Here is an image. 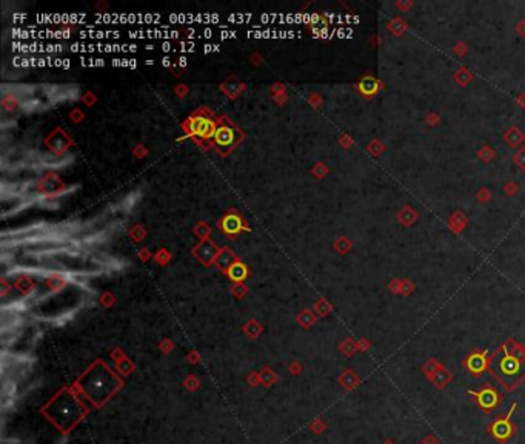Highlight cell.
<instances>
[{"label":"cell","instance_id":"6da1fadb","mask_svg":"<svg viewBox=\"0 0 525 444\" xmlns=\"http://www.w3.org/2000/svg\"><path fill=\"white\" fill-rule=\"evenodd\" d=\"M501 352L502 357L498 361L495 358L488 360V372L499 381L505 392H513L525 381V361L511 353L507 344L501 346Z\"/></svg>","mask_w":525,"mask_h":444},{"label":"cell","instance_id":"7a4b0ae2","mask_svg":"<svg viewBox=\"0 0 525 444\" xmlns=\"http://www.w3.org/2000/svg\"><path fill=\"white\" fill-rule=\"evenodd\" d=\"M517 409V403H513L510 410L505 413V415H499L496 420H493L488 426H487V432L495 438L498 442H507L508 439H511L516 432H517V426L511 421L513 413Z\"/></svg>","mask_w":525,"mask_h":444},{"label":"cell","instance_id":"3957f363","mask_svg":"<svg viewBox=\"0 0 525 444\" xmlns=\"http://www.w3.org/2000/svg\"><path fill=\"white\" fill-rule=\"evenodd\" d=\"M468 395L487 415L495 409H498L504 401V397L498 392V389H495L488 382L482 384L479 390H468Z\"/></svg>","mask_w":525,"mask_h":444},{"label":"cell","instance_id":"277c9868","mask_svg":"<svg viewBox=\"0 0 525 444\" xmlns=\"http://www.w3.org/2000/svg\"><path fill=\"white\" fill-rule=\"evenodd\" d=\"M488 355L484 350H475L464 358L462 366H464L475 378L482 376L488 370Z\"/></svg>","mask_w":525,"mask_h":444},{"label":"cell","instance_id":"5b68a950","mask_svg":"<svg viewBox=\"0 0 525 444\" xmlns=\"http://www.w3.org/2000/svg\"><path fill=\"white\" fill-rule=\"evenodd\" d=\"M453 379H454V375L444 366L433 378L430 379V382L433 384L438 390H444L450 386V382H453Z\"/></svg>","mask_w":525,"mask_h":444},{"label":"cell","instance_id":"8992f818","mask_svg":"<svg viewBox=\"0 0 525 444\" xmlns=\"http://www.w3.org/2000/svg\"><path fill=\"white\" fill-rule=\"evenodd\" d=\"M396 218H397V221H399L400 225L411 227V225L419 219V213L413 209L411 205H404L402 209H400V210L397 212V216H396Z\"/></svg>","mask_w":525,"mask_h":444},{"label":"cell","instance_id":"52a82bcc","mask_svg":"<svg viewBox=\"0 0 525 444\" xmlns=\"http://www.w3.org/2000/svg\"><path fill=\"white\" fill-rule=\"evenodd\" d=\"M504 140L507 142V145L510 146H519L523 140H525V133H522L517 127H510L505 133H504Z\"/></svg>","mask_w":525,"mask_h":444},{"label":"cell","instance_id":"ba28073f","mask_svg":"<svg viewBox=\"0 0 525 444\" xmlns=\"http://www.w3.org/2000/svg\"><path fill=\"white\" fill-rule=\"evenodd\" d=\"M468 224V218L462 213V212H454L451 215V218L448 219V227L454 231V233H460Z\"/></svg>","mask_w":525,"mask_h":444},{"label":"cell","instance_id":"9c48e42d","mask_svg":"<svg viewBox=\"0 0 525 444\" xmlns=\"http://www.w3.org/2000/svg\"><path fill=\"white\" fill-rule=\"evenodd\" d=\"M442 367H444V364H442L441 361H438L436 358H430V360H428V361H427V363L422 366V369H421V370H422V373L427 376V379L430 381V379L433 378V376H435V375H436V373H438V372H439Z\"/></svg>","mask_w":525,"mask_h":444},{"label":"cell","instance_id":"30bf717a","mask_svg":"<svg viewBox=\"0 0 525 444\" xmlns=\"http://www.w3.org/2000/svg\"><path fill=\"white\" fill-rule=\"evenodd\" d=\"M387 28H388L390 33H393V36L400 37V36H402V34L407 31L408 26H407V23H405L402 19H400V17H394V19H391V20L388 22Z\"/></svg>","mask_w":525,"mask_h":444},{"label":"cell","instance_id":"8fae6325","mask_svg":"<svg viewBox=\"0 0 525 444\" xmlns=\"http://www.w3.org/2000/svg\"><path fill=\"white\" fill-rule=\"evenodd\" d=\"M473 77H475V74H473L468 68H465V67L459 68V70L454 73V80H456L460 86H467V85L473 80Z\"/></svg>","mask_w":525,"mask_h":444},{"label":"cell","instance_id":"7c38bea8","mask_svg":"<svg viewBox=\"0 0 525 444\" xmlns=\"http://www.w3.org/2000/svg\"><path fill=\"white\" fill-rule=\"evenodd\" d=\"M378 80L376 79H373V77H366V79H363L362 80V83H360V90L365 93V94H368V96H373L375 93H378V90H379V88H378Z\"/></svg>","mask_w":525,"mask_h":444},{"label":"cell","instance_id":"4fadbf2b","mask_svg":"<svg viewBox=\"0 0 525 444\" xmlns=\"http://www.w3.org/2000/svg\"><path fill=\"white\" fill-rule=\"evenodd\" d=\"M495 156H496V153H495V150H493V148L490 146V145H485V146H482L481 148V150L478 152V158L482 161V162H491L493 159H495Z\"/></svg>","mask_w":525,"mask_h":444},{"label":"cell","instance_id":"5bb4252c","mask_svg":"<svg viewBox=\"0 0 525 444\" xmlns=\"http://www.w3.org/2000/svg\"><path fill=\"white\" fill-rule=\"evenodd\" d=\"M368 152L372 153L373 156H379L381 153H384V152H385V145H384V143H381L379 140H373L372 143L368 145Z\"/></svg>","mask_w":525,"mask_h":444},{"label":"cell","instance_id":"9a60e30c","mask_svg":"<svg viewBox=\"0 0 525 444\" xmlns=\"http://www.w3.org/2000/svg\"><path fill=\"white\" fill-rule=\"evenodd\" d=\"M476 199L481 202V204H487L491 201V191L487 188V187H481L476 193Z\"/></svg>","mask_w":525,"mask_h":444},{"label":"cell","instance_id":"2e32d148","mask_svg":"<svg viewBox=\"0 0 525 444\" xmlns=\"http://www.w3.org/2000/svg\"><path fill=\"white\" fill-rule=\"evenodd\" d=\"M513 162L525 171V148H520V150H517L513 156Z\"/></svg>","mask_w":525,"mask_h":444},{"label":"cell","instance_id":"e0dca14e","mask_svg":"<svg viewBox=\"0 0 525 444\" xmlns=\"http://www.w3.org/2000/svg\"><path fill=\"white\" fill-rule=\"evenodd\" d=\"M388 290L394 294H400V290H402V279L399 278H393L390 282H388Z\"/></svg>","mask_w":525,"mask_h":444},{"label":"cell","instance_id":"ac0fdd59","mask_svg":"<svg viewBox=\"0 0 525 444\" xmlns=\"http://www.w3.org/2000/svg\"><path fill=\"white\" fill-rule=\"evenodd\" d=\"M345 386L348 387V389H354L356 386H357V384H359V376H356L353 372H347L345 373Z\"/></svg>","mask_w":525,"mask_h":444},{"label":"cell","instance_id":"d6986e66","mask_svg":"<svg viewBox=\"0 0 525 444\" xmlns=\"http://www.w3.org/2000/svg\"><path fill=\"white\" fill-rule=\"evenodd\" d=\"M413 291H414V284H413V282H411L408 278L402 279V290H400V294H404V296H410Z\"/></svg>","mask_w":525,"mask_h":444},{"label":"cell","instance_id":"ffe728a7","mask_svg":"<svg viewBox=\"0 0 525 444\" xmlns=\"http://www.w3.org/2000/svg\"><path fill=\"white\" fill-rule=\"evenodd\" d=\"M425 122H427L430 127H435V125H438V124L441 122V117H439V114H438V113H435V111H430V113L425 116Z\"/></svg>","mask_w":525,"mask_h":444},{"label":"cell","instance_id":"44dd1931","mask_svg":"<svg viewBox=\"0 0 525 444\" xmlns=\"http://www.w3.org/2000/svg\"><path fill=\"white\" fill-rule=\"evenodd\" d=\"M504 191H505V194H507V196L513 198V196H516V194H517V191H519V185H517L516 182H508V184H505V185H504Z\"/></svg>","mask_w":525,"mask_h":444},{"label":"cell","instance_id":"7402d4cb","mask_svg":"<svg viewBox=\"0 0 525 444\" xmlns=\"http://www.w3.org/2000/svg\"><path fill=\"white\" fill-rule=\"evenodd\" d=\"M413 5L414 4L411 2V0H399V2H396V8H399L402 13H407L408 10H411Z\"/></svg>","mask_w":525,"mask_h":444},{"label":"cell","instance_id":"603a6c76","mask_svg":"<svg viewBox=\"0 0 525 444\" xmlns=\"http://www.w3.org/2000/svg\"><path fill=\"white\" fill-rule=\"evenodd\" d=\"M453 51H454V54H457L459 57H462V56H465V54L468 53V46H467L464 42H459V43H456V45L453 46Z\"/></svg>","mask_w":525,"mask_h":444},{"label":"cell","instance_id":"cb8c5ba5","mask_svg":"<svg viewBox=\"0 0 525 444\" xmlns=\"http://www.w3.org/2000/svg\"><path fill=\"white\" fill-rule=\"evenodd\" d=\"M422 444H441V439L435 433H427L422 438Z\"/></svg>","mask_w":525,"mask_h":444},{"label":"cell","instance_id":"d4e9b609","mask_svg":"<svg viewBox=\"0 0 525 444\" xmlns=\"http://www.w3.org/2000/svg\"><path fill=\"white\" fill-rule=\"evenodd\" d=\"M516 31L520 37H525V20H522L516 25Z\"/></svg>","mask_w":525,"mask_h":444},{"label":"cell","instance_id":"484cf974","mask_svg":"<svg viewBox=\"0 0 525 444\" xmlns=\"http://www.w3.org/2000/svg\"><path fill=\"white\" fill-rule=\"evenodd\" d=\"M516 102H517V105H519L520 108L525 110V94H519V96L516 97Z\"/></svg>","mask_w":525,"mask_h":444},{"label":"cell","instance_id":"4316f807","mask_svg":"<svg viewBox=\"0 0 525 444\" xmlns=\"http://www.w3.org/2000/svg\"><path fill=\"white\" fill-rule=\"evenodd\" d=\"M368 347H370V342H368V341H360V342H359V349H360V350H366Z\"/></svg>","mask_w":525,"mask_h":444},{"label":"cell","instance_id":"83f0119b","mask_svg":"<svg viewBox=\"0 0 525 444\" xmlns=\"http://www.w3.org/2000/svg\"><path fill=\"white\" fill-rule=\"evenodd\" d=\"M382 444H396V442H394L393 439H390V438H388V439H385V441H384Z\"/></svg>","mask_w":525,"mask_h":444}]
</instances>
